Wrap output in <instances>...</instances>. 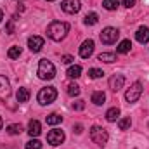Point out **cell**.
Segmentation results:
<instances>
[{
	"label": "cell",
	"instance_id": "6da1fadb",
	"mask_svg": "<svg viewBox=\"0 0 149 149\" xmlns=\"http://www.w3.org/2000/svg\"><path fill=\"white\" fill-rule=\"evenodd\" d=\"M68 31H70V24L63 23V21H52L47 26V37L50 40H54V42H61L68 35Z\"/></svg>",
	"mask_w": 149,
	"mask_h": 149
},
{
	"label": "cell",
	"instance_id": "7a4b0ae2",
	"mask_svg": "<svg viewBox=\"0 0 149 149\" xmlns=\"http://www.w3.org/2000/svg\"><path fill=\"white\" fill-rule=\"evenodd\" d=\"M37 74H38V78H42V80H52V78L56 76V68H54V64H52L50 61L42 59V61L38 63Z\"/></svg>",
	"mask_w": 149,
	"mask_h": 149
},
{
	"label": "cell",
	"instance_id": "3957f363",
	"mask_svg": "<svg viewBox=\"0 0 149 149\" xmlns=\"http://www.w3.org/2000/svg\"><path fill=\"white\" fill-rule=\"evenodd\" d=\"M37 99L42 106L52 104V102L57 99V90H56V87H43V88H40Z\"/></svg>",
	"mask_w": 149,
	"mask_h": 149
},
{
	"label": "cell",
	"instance_id": "277c9868",
	"mask_svg": "<svg viewBox=\"0 0 149 149\" xmlns=\"http://www.w3.org/2000/svg\"><path fill=\"white\" fill-rule=\"evenodd\" d=\"M90 139L97 144V146H106V142H108V139H109V135H108V132H106V128H102V127H97V125H94L92 128H90Z\"/></svg>",
	"mask_w": 149,
	"mask_h": 149
},
{
	"label": "cell",
	"instance_id": "5b68a950",
	"mask_svg": "<svg viewBox=\"0 0 149 149\" xmlns=\"http://www.w3.org/2000/svg\"><path fill=\"white\" fill-rule=\"evenodd\" d=\"M141 94H142V83H141V81H135V83L127 90L125 99H127L128 102H137V101L141 99Z\"/></svg>",
	"mask_w": 149,
	"mask_h": 149
},
{
	"label": "cell",
	"instance_id": "8992f818",
	"mask_svg": "<svg viewBox=\"0 0 149 149\" xmlns=\"http://www.w3.org/2000/svg\"><path fill=\"white\" fill-rule=\"evenodd\" d=\"M118 37H120V31L116 30V28H104L102 31H101V42L102 43H106V45H111V43H114L116 40H118Z\"/></svg>",
	"mask_w": 149,
	"mask_h": 149
},
{
	"label": "cell",
	"instance_id": "52a82bcc",
	"mask_svg": "<svg viewBox=\"0 0 149 149\" xmlns=\"http://www.w3.org/2000/svg\"><path fill=\"white\" fill-rule=\"evenodd\" d=\"M47 142L50 146H59L64 142V132L63 130H50L47 134Z\"/></svg>",
	"mask_w": 149,
	"mask_h": 149
},
{
	"label": "cell",
	"instance_id": "ba28073f",
	"mask_svg": "<svg viewBox=\"0 0 149 149\" xmlns=\"http://www.w3.org/2000/svg\"><path fill=\"white\" fill-rule=\"evenodd\" d=\"M61 9H63L66 14H76V12L81 9V3H80V0H63Z\"/></svg>",
	"mask_w": 149,
	"mask_h": 149
},
{
	"label": "cell",
	"instance_id": "9c48e42d",
	"mask_svg": "<svg viewBox=\"0 0 149 149\" xmlns=\"http://www.w3.org/2000/svg\"><path fill=\"white\" fill-rule=\"evenodd\" d=\"M43 43H45V40H43L42 37H38V35H33V37L28 38V47H30V50H31L33 54L42 50Z\"/></svg>",
	"mask_w": 149,
	"mask_h": 149
},
{
	"label": "cell",
	"instance_id": "30bf717a",
	"mask_svg": "<svg viewBox=\"0 0 149 149\" xmlns=\"http://www.w3.org/2000/svg\"><path fill=\"white\" fill-rule=\"evenodd\" d=\"M92 54H94V40H85L80 47V57L88 59Z\"/></svg>",
	"mask_w": 149,
	"mask_h": 149
},
{
	"label": "cell",
	"instance_id": "8fae6325",
	"mask_svg": "<svg viewBox=\"0 0 149 149\" xmlns=\"http://www.w3.org/2000/svg\"><path fill=\"white\" fill-rule=\"evenodd\" d=\"M123 85H125V76L123 74H113L109 78V88L113 92H118L120 88H123Z\"/></svg>",
	"mask_w": 149,
	"mask_h": 149
},
{
	"label": "cell",
	"instance_id": "7c38bea8",
	"mask_svg": "<svg viewBox=\"0 0 149 149\" xmlns=\"http://www.w3.org/2000/svg\"><path fill=\"white\" fill-rule=\"evenodd\" d=\"M9 95H10V83L3 74H0V99H7Z\"/></svg>",
	"mask_w": 149,
	"mask_h": 149
},
{
	"label": "cell",
	"instance_id": "4fadbf2b",
	"mask_svg": "<svg viewBox=\"0 0 149 149\" xmlns=\"http://www.w3.org/2000/svg\"><path fill=\"white\" fill-rule=\"evenodd\" d=\"M40 132H42V125H40V121H38V120H31V121L28 123V134H30V137L37 139L38 135H40Z\"/></svg>",
	"mask_w": 149,
	"mask_h": 149
},
{
	"label": "cell",
	"instance_id": "5bb4252c",
	"mask_svg": "<svg viewBox=\"0 0 149 149\" xmlns=\"http://www.w3.org/2000/svg\"><path fill=\"white\" fill-rule=\"evenodd\" d=\"M135 38H137L139 43H148L149 42V28L148 26H141L137 30V33H135Z\"/></svg>",
	"mask_w": 149,
	"mask_h": 149
},
{
	"label": "cell",
	"instance_id": "9a60e30c",
	"mask_svg": "<svg viewBox=\"0 0 149 149\" xmlns=\"http://www.w3.org/2000/svg\"><path fill=\"white\" fill-rule=\"evenodd\" d=\"M130 49H132V42L130 40H121L118 43V47H116V52L118 54H128Z\"/></svg>",
	"mask_w": 149,
	"mask_h": 149
},
{
	"label": "cell",
	"instance_id": "2e32d148",
	"mask_svg": "<svg viewBox=\"0 0 149 149\" xmlns=\"http://www.w3.org/2000/svg\"><path fill=\"white\" fill-rule=\"evenodd\" d=\"M16 99H17V102H28V99H30V90H28V88H24V87L17 88Z\"/></svg>",
	"mask_w": 149,
	"mask_h": 149
},
{
	"label": "cell",
	"instance_id": "e0dca14e",
	"mask_svg": "<svg viewBox=\"0 0 149 149\" xmlns=\"http://www.w3.org/2000/svg\"><path fill=\"white\" fill-rule=\"evenodd\" d=\"M95 106H101V104H104V101H106V94L104 92H101V90H97V92H94L92 94V99H90Z\"/></svg>",
	"mask_w": 149,
	"mask_h": 149
},
{
	"label": "cell",
	"instance_id": "ac0fdd59",
	"mask_svg": "<svg viewBox=\"0 0 149 149\" xmlns=\"http://www.w3.org/2000/svg\"><path fill=\"white\" fill-rule=\"evenodd\" d=\"M97 59H99V61H102V63L111 64V63L116 61V54H114V52H102V54H99V56H97Z\"/></svg>",
	"mask_w": 149,
	"mask_h": 149
},
{
	"label": "cell",
	"instance_id": "d6986e66",
	"mask_svg": "<svg viewBox=\"0 0 149 149\" xmlns=\"http://www.w3.org/2000/svg\"><path fill=\"white\" fill-rule=\"evenodd\" d=\"M45 121H47V125H52V127H54V125H59V123L63 121V116H59L57 113H50V114L45 118Z\"/></svg>",
	"mask_w": 149,
	"mask_h": 149
},
{
	"label": "cell",
	"instance_id": "ffe728a7",
	"mask_svg": "<svg viewBox=\"0 0 149 149\" xmlns=\"http://www.w3.org/2000/svg\"><path fill=\"white\" fill-rule=\"evenodd\" d=\"M118 116H120V108H111V109H108L106 111V120L113 123V121H116L118 120Z\"/></svg>",
	"mask_w": 149,
	"mask_h": 149
},
{
	"label": "cell",
	"instance_id": "44dd1931",
	"mask_svg": "<svg viewBox=\"0 0 149 149\" xmlns=\"http://www.w3.org/2000/svg\"><path fill=\"white\" fill-rule=\"evenodd\" d=\"M83 23H85L87 26H94V24H97V23H99V16H97L95 12H90V14H87V16H85Z\"/></svg>",
	"mask_w": 149,
	"mask_h": 149
},
{
	"label": "cell",
	"instance_id": "7402d4cb",
	"mask_svg": "<svg viewBox=\"0 0 149 149\" xmlns=\"http://www.w3.org/2000/svg\"><path fill=\"white\" fill-rule=\"evenodd\" d=\"M66 74H68L70 78H78V76H81V66H78V64L70 66V70L66 71Z\"/></svg>",
	"mask_w": 149,
	"mask_h": 149
},
{
	"label": "cell",
	"instance_id": "603a6c76",
	"mask_svg": "<svg viewBox=\"0 0 149 149\" xmlns=\"http://www.w3.org/2000/svg\"><path fill=\"white\" fill-rule=\"evenodd\" d=\"M21 132H23V127H21L19 123H12V125L7 127V134H9V135H19Z\"/></svg>",
	"mask_w": 149,
	"mask_h": 149
},
{
	"label": "cell",
	"instance_id": "cb8c5ba5",
	"mask_svg": "<svg viewBox=\"0 0 149 149\" xmlns=\"http://www.w3.org/2000/svg\"><path fill=\"white\" fill-rule=\"evenodd\" d=\"M102 7L106 10H116L120 7V2L118 0H102Z\"/></svg>",
	"mask_w": 149,
	"mask_h": 149
},
{
	"label": "cell",
	"instance_id": "d4e9b609",
	"mask_svg": "<svg viewBox=\"0 0 149 149\" xmlns=\"http://www.w3.org/2000/svg\"><path fill=\"white\" fill-rule=\"evenodd\" d=\"M19 56H21V47H17V45L10 47L9 52H7V57H9V59H17Z\"/></svg>",
	"mask_w": 149,
	"mask_h": 149
},
{
	"label": "cell",
	"instance_id": "484cf974",
	"mask_svg": "<svg viewBox=\"0 0 149 149\" xmlns=\"http://www.w3.org/2000/svg\"><path fill=\"white\" fill-rule=\"evenodd\" d=\"M130 125H132V120H130V116L118 120V127H120V130H128V128H130Z\"/></svg>",
	"mask_w": 149,
	"mask_h": 149
},
{
	"label": "cell",
	"instance_id": "4316f807",
	"mask_svg": "<svg viewBox=\"0 0 149 149\" xmlns=\"http://www.w3.org/2000/svg\"><path fill=\"white\" fill-rule=\"evenodd\" d=\"M66 92H68V95H71V97H76V95H80V87H78L76 83H70Z\"/></svg>",
	"mask_w": 149,
	"mask_h": 149
},
{
	"label": "cell",
	"instance_id": "83f0119b",
	"mask_svg": "<svg viewBox=\"0 0 149 149\" xmlns=\"http://www.w3.org/2000/svg\"><path fill=\"white\" fill-rule=\"evenodd\" d=\"M26 149H42V142L38 139H33L31 137V141L26 142Z\"/></svg>",
	"mask_w": 149,
	"mask_h": 149
},
{
	"label": "cell",
	"instance_id": "f1b7e54d",
	"mask_svg": "<svg viewBox=\"0 0 149 149\" xmlns=\"http://www.w3.org/2000/svg\"><path fill=\"white\" fill-rule=\"evenodd\" d=\"M102 74H104L102 70H97V68H90V70H88V76H90L92 80H97V78H101Z\"/></svg>",
	"mask_w": 149,
	"mask_h": 149
},
{
	"label": "cell",
	"instance_id": "f546056e",
	"mask_svg": "<svg viewBox=\"0 0 149 149\" xmlns=\"http://www.w3.org/2000/svg\"><path fill=\"white\" fill-rule=\"evenodd\" d=\"M85 108V101H81V99H78L76 102H73V109L74 111H81Z\"/></svg>",
	"mask_w": 149,
	"mask_h": 149
},
{
	"label": "cell",
	"instance_id": "4dcf8cb0",
	"mask_svg": "<svg viewBox=\"0 0 149 149\" xmlns=\"http://www.w3.org/2000/svg\"><path fill=\"white\" fill-rule=\"evenodd\" d=\"M61 61H63L64 64H71V63L74 61V57H73V56H70V54H64V56L61 57Z\"/></svg>",
	"mask_w": 149,
	"mask_h": 149
},
{
	"label": "cell",
	"instance_id": "1f68e13d",
	"mask_svg": "<svg viewBox=\"0 0 149 149\" xmlns=\"http://www.w3.org/2000/svg\"><path fill=\"white\" fill-rule=\"evenodd\" d=\"M134 5H135V0H123V7L130 9V7H134Z\"/></svg>",
	"mask_w": 149,
	"mask_h": 149
},
{
	"label": "cell",
	"instance_id": "d6a6232c",
	"mask_svg": "<svg viewBox=\"0 0 149 149\" xmlns=\"http://www.w3.org/2000/svg\"><path fill=\"white\" fill-rule=\"evenodd\" d=\"M5 31L10 35V33H14V26H12V19H10V23L7 24V28H5Z\"/></svg>",
	"mask_w": 149,
	"mask_h": 149
},
{
	"label": "cell",
	"instance_id": "836d02e7",
	"mask_svg": "<svg viewBox=\"0 0 149 149\" xmlns=\"http://www.w3.org/2000/svg\"><path fill=\"white\" fill-rule=\"evenodd\" d=\"M81 130H83L81 125H76V127H74V132H76V134H81Z\"/></svg>",
	"mask_w": 149,
	"mask_h": 149
},
{
	"label": "cell",
	"instance_id": "e575fe53",
	"mask_svg": "<svg viewBox=\"0 0 149 149\" xmlns=\"http://www.w3.org/2000/svg\"><path fill=\"white\" fill-rule=\"evenodd\" d=\"M3 21V12H2V9H0V23Z\"/></svg>",
	"mask_w": 149,
	"mask_h": 149
},
{
	"label": "cell",
	"instance_id": "d590c367",
	"mask_svg": "<svg viewBox=\"0 0 149 149\" xmlns=\"http://www.w3.org/2000/svg\"><path fill=\"white\" fill-rule=\"evenodd\" d=\"M2 125H3V121H2V116H0V130H2Z\"/></svg>",
	"mask_w": 149,
	"mask_h": 149
},
{
	"label": "cell",
	"instance_id": "8d00e7d4",
	"mask_svg": "<svg viewBox=\"0 0 149 149\" xmlns=\"http://www.w3.org/2000/svg\"><path fill=\"white\" fill-rule=\"evenodd\" d=\"M47 2H54V0H47Z\"/></svg>",
	"mask_w": 149,
	"mask_h": 149
}]
</instances>
